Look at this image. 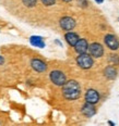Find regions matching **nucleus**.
<instances>
[{
    "mask_svg": "<svg viewBox=\"0 0 119 126\" xmlns=\"http://www.w3.org/2000/svg\"><path fill=\"white\" fill-rule=\"evenodd\" d=\"M62 94L67 100H76L81 96V86L76 80L70 79L62 86Z\"/></svg>",
    "mask_w": 119,
    "mask_h": 126,
    "instance_id": "nucleus-1",
    "label": "nucleus"
},
{
    "mask_svg": "<svg viewBox=\"0 0 119 126\" xmlns=\"http://www.w3.org/2000/svg\"><path fill=\"white\" fill-rule=\"evenodd\" d=\"M49 78L50 82H51L54 85L59 86V87H62L66 83L68 82L67 80V75L60 70H54L50 72L49 74Z\"/></svg>",
    "mask_w": 119,
    "mask_h": 126,
    "instance_id": "nucleus-2",
    "label": "nucleus"
},
{
    "mask_svg": "<svg viewBox=\"0 0 119 126\" xmlns=\"http://www.w3.org/2000/svg\"><path fill=\"white\" fill-rule=\"evenodd\" d=\"M76 64L79 65V67H81L82 70H89L94 65V60L93 58L90 56L89 53H83L79 54L75 59Z\"/></svg>",
    "mask_w": 119,
    "mask_h": 126,
    "instance_id": "nucleus-3",
    "label": "nucleus"
},
{
    "mask_svg": "<svg viewBox=\"0 0 119 126\" xmlns=\"http://www.w3.org/2000/svg\"><path fill=\"white\" fill-rule=\"evenodd\" d=\"M104 43L107 46V48L110 49L112 51H116L119 49V39L114 34H107V35H105Z\"/></svg>",
    "mask_w": 119,
    "mask_h": 126,
    "instance_id": "nucleus-4",
    "label": "nucleus"
},
{
    "mask_svg": "<svg viewBox=\"0 0 119 126\" xmlns=\"http://www.w3.org/2000/svg\"><path fill=\"white\" fill-rule=\"evenodd\" d=\"M89 54L95 59L102 58L104 54V48L99 43H92L89 46Z\"/></svg>",
    "mask_w": 119,
    "mask_h": 126,
    "instance_id": "nucleus-5",
    "label": "nucleus"
},
{
    "mask_svg": "<svg viewBox=\"0 0 119 126\" xmlns=\"http://www.w3.org/2000/svg\"><path fill=\"white\" fill-rule=\"evenodd\" d=\"M84 99H85V102H88V103L96 104L100 100V96L97 90H95L93 88H90L86 90L85 94H84Z\"/></svg>",
    "mask_w": 119,
    "mask_h": 126,
    "instance_id": "nucleus-6",
    "label": "nucleus"
},
{
    "mask_svg": "<svg viewBox=\"0 0 119 126\" xmlns=\"http://www.w3.org/2000/svg\"><path fill=\"white\" fill-rule=\"evenodd\" d=\"M59 25L63 31L71 32L75 27V21L71 16H63L59 21Z\"/></svg>",
    "mask_w": 119,
    "mask_h": 126,
    "instance_id": "nucleus-7",
    "label": "nucleus"
},
{
    "mask_svg": "<svg viewBox=\"0 0 119 126\" xmlns=\"http://www.w3.org/2000/svg\"><path fill=\"white\" fill-rule=\"evenodd\" d=\"M89 43L85 38H80V40L76 43L74 46V50L78 54H83V53H88L89 51Z\"/></svg>",
    "mask_w": 119,
    "mask_h": 126,
    "instance_id": "nucleus-8",
    "label": "nucleus"
},
{
    "mask_svg": "<svg viewBox=\"0 0 119 126\" xmlns=\"http://www.w3.org/2000/svg\"><path fill=\"white\" fill-rule=\"evenodd\" d=\"M31 66L33 67L34 71H36V72L38 73H43L45 71L47 70V64L45 63L43 60L41 59H32L31 60Z\"/></svg>",
    "mask_w": 119,
    "mask_h": 126,
    "instance_id": "nucleus-9",
    "label": "nucleus"
},
{
    "mask_svg": "<svg viewBox=\"0 0 119 126\" xmlns=\"http://www.w3.org/2000/svg\"><path fill=\"white\" fill-rule=\"evenodd\" d=\"M81 113L83 114L85 117H92L96 114V109H95L94 104L85 102L81 108Z\"/></svg>",
    "mask_w": 119,
    "mask_h": 126,
    "instance_id": "nucleus-10",
    "label": "nucleus"
},
{
    "mask_svg": "<svg viewBox=\"0 0 119 126\" xmlns=\"http://www.w3.org/2000/svg\"><path fill=\"white\" fill-rule=\"evenodd\" d=\"M65 39L69 46L74 47L76 43L80 40V37H79V35L76 33H74V32H67V33L65 34Z\"/></svg>",
    "mask_w": 119,
    "mask_h": 126,
    "instance_id": "nucleus-11",
    "label": "nucleus"
},
{
    "mask_svg": "<svg viewBox=\"0 0 119 126\" xmlns=\"http://www.w3.org/2000/svg\"><path fill=\"white\" fill-rule=\"evenodd\" d=\"M104 76L107 78V79L114 80L117 77V70H116L115 66L113 65H108L104 69Z\"/></svg>",
    "mask_w": 119,
    "mask_h": 126,
    "instance_id": "nucleus-12",
    "label": "nucleus"
},
{
    "mask_svg": "<svg viewBox=\"0 0 119 126\" xmlns=\"http://www.w3.org/2000/svg\"><path fill=\"white\" fill-rule=\"evenodd\" d=\"M30 43L32 46L37 47V48H45V41L43 37L41 36H32L30 38Z\"/></svg>",
    "mask_w": 119,
    "mask_h": 126,
    "instance_id": "nucleus-13",
    "label": "nucleus"
},
{
    "mask_svg": "<svg viewBox=\"0 0 119 126\" xmlns=\"http://www.w3.org/2000/svg\"><path fill=\"white\" fill-rule=\"evenodd\" d=\"M108 61H109L110 65H119V56L118 54H110L108 57Z\"/></svg>",
    "mask_w": 119,
    "mask_h": 126,
    "instance_id": "nucleus-14",
    "label": "nucleus"
},
{
    "mask_svg": "<svg viewBox=\"0 0 119 126\" xmlns=\"http://www.w3.org/2000/svg\"><path fill=\"white\" fill-rule=\"evenodd\" d=\"M22 2L27 8H34L37 4V0H22Z\"/></svg>",
    "mask_w": 119,
    "mask_h": 126,
    "instance_id": "nucleus-15",
    "label": "nucleus"
},
{
    "mask_svg": "<svg viewBox=\"0 0 119 126\" xmlns=\"http://www.w3.org/2000/svg\"><path fill=\"white\" fill-rule=\"evenodd\" d=\"M42 3L46 7H50V6H54L56 3V0H41Z\"/></svg>",
    "mask_w": 119,
    "mask_h": 126,
    "instance_id": "nucleus-16",
    "label": "nucleus"
},
{
    "mask_svg": "<svg viewBox=\"0 0 119 126\" xmlns=\"http://www.w3.org/2000/svg\"><path fill=\"white\" fill-rule=\"evenodd\" d=\"M79 1V4H80L81 7H83V8H86L88 7V1H86V0H78Z\"/></svg>",
    "mask_w": 119,
    "mask_h": 126,
    "instance_id": "nucleus-17",
    "label": "nucleus"
},
{
    "mask_svg": "<svg viewBox=\"0 0 119 126\" xmlns=\"http://www.w3.org/2000/svg\"><path fill=\"white\" fill-rule=\"evenodd\" d=\"M95 1H96L97 3H103V2H104V0H95Z\"/></svg>",
    "mask_w": 119,
    "mask_h": 126,
    "instance_id": "nucleus-18",
    "label": "nucleus"
},
{
    "mask_svg": "<svg viewBox=\"0 0 119 126\" xmlns=\"http://www.w3.org/2000/svg\"><path fill=\"white\" fill-rule=\"evenodd\" d=\"M108 124H109L110 126H115V124H114V123L112 122V121H108Z\"/></svg>",
    "mask_w": 119,
    "mask_h": 126,
    "instance_id": "nucleus-19",
    "label": "nucleus"
},
{
    "mask_svg": "<svg viewBox=\"0 0 119 126\" xmlns=\"http://www.w3.org/2000/svg\"><path fill=\"white\" fill-rule=\"evenodd\" d=\"M63 2H70V1H72V0H62Z\"/></svg>",
    "mask_w": 119,
    "mask_h": 126,
    "instance_id": "nucleus-20",
    "label": "nucleus"
}]
</instances>
